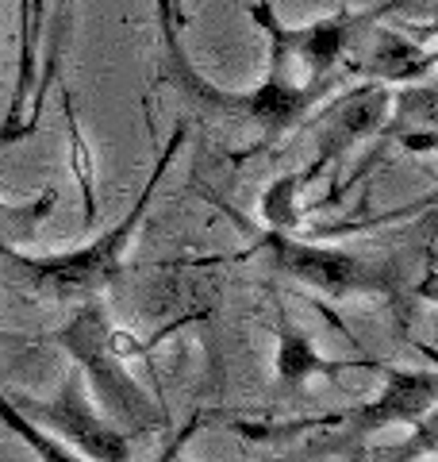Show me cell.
<instances>
[{
  "label": "cell",
  "instance_id": "6da1fadb",
  "mask_svg": "<svg viewBox=\"0 0 438 462\" xmlns=\"http://www.w3.org/2000/svg\"><path fill=\"white\" fill-rule=\"evenodd\" d=\"M181 32H185V23L178 20V12H173L166 0H158V39H162L158 78H162L166 85H173V89L193 105V112L200 116V120H208V124L215 120L224 127L254 132L258 143L251 151L269 147V143H277L281 135L297 132V127L308 120V116L324 105L339 85L350 81L346 69H339V74H331V78H315V81H300V85L261 78V85H254V89L227 93V89H219V85H212L193 62H188Z\"/></svg>",
  "mask_w": 438,
  "mask_h": 462
},
{
  "label": "cell",
  "instance_id": "9c48e42d",
  "mask_svg": "<svg viewBox=\"0 0 438 462\" xmlns=\"http://www.w3.org/2000/svg\"><path fill=\"white\" fill-rule=\"evenodd\" d=\"M438 66L431 39L415 42L407 32L381 27V20L365 23L346 54V74L361 81H423Z\"/></svg>",
  "mask_w": 438,
  "mask_h": 462
},
{
  "label": "cell",
  "instance_id": "8992f818",
  "mask_svg": "<svg viewBox=\"0 0 438 462\" xmlns=\"http://www.w3.org/2000/svg\"><path fill=\"white\" fill-rule=\"evenodd\" d=\"M397 8H404L400 0H388V5H377V8H365V12L342 8V12H334V16L312 20V23H285L273 12V0H254V5H246L251 20L269 39L266 78L292 81V85L331 78V74H339V69H346V54L354 47L361 27L388 16V12H397Z\"/></svg>",
  "mask_w": 438,
  "mask_h": 462
},
{
  "label": "cell",
  "instance_id": "3957f363",
  "mask_svg": "<svg viewBox=\"0 0 438 462\" xmlns=\"http://www.w3.org/2000/svg\"><path fill=\"white\" fill-rule=\"evenodd\" d=\"M385 385L381 393L350 404V409L327 412V416H308V420H292V424H242L235 420L231 428L251 443H292L300 431H312V439L304 443V451L292 458H354L358 447L392 424L415 428L423 416L434 412L438 404V374L434 370H397L385 366Z\"/></svg>",
  "mask_w": 438,
  "mask_h": 462
},
{
  "label": "cell",
  "instance_id": "277c9868",
  "mask_svg": "<svg viewBox=\"0 0 438 462\" xmlns=\"http://www.w3.org/2000/svg\"><path fill=\"white\" fill-rule=\"evenodd\" d=\"M251 251L266 254V263L281 278L315 289L327 300L350 297H381L392 305H404L412 293L431 297L434 278H412V266H404L400 254H365L346 247H327V243L300 239L297 231L266 227L251 243Z\"/></svg>",
  "mask_w": 438,
  "mask_h": 462
},
{
  "label": "cell",
  "instance_id": "ba28073f",
  "mask_svg": "<svg viewBox=\"0 0 438 462\" xmlns=\"http://www.w3.org/2000/svg\"><path fill=\"white\" fill-rule=\"evenodd\" d=\"M388 108H392V93L381 81H361L354 89H346L339 100H331L312 124L315 127V158H312V166L300 173L304 185H312L315 173L327 162L339 166L342 154L354 147L358 139H370L377 127L388 120Z\"/></svg>",
  "mask_w": 438,
  "mask_h": 462
},
{
  "label": "cell",
  "instance_id": "52a82bcc",
  "mask_svg": "<svg viewBox=\"0 0 438 462\" xmlns=\"http://www.w3.org/2000/svg\"><path fill=\"white\" fill-rule=\"evenodd\" d=\"M8 401L16 404L35 428L50 431L58 443L73 447L78 458H89V462H127L131 458V439L93 404V393L78 366H69L62 374L54 397H47V401L12 393V389H8Z\"/></svg>",
  "mask_w": 438,
  "mask_h": 462
},
{
  "label": "cell",
  "instance_id": "9a60e30c",
  "mask_svg": "<svg viewBox=\"0 0 438 462\" xmlns=\"http://www.w3.org/2000/svg\"><path fill=\"white\" fill-rule=\"evenodd\" d=\"M300 173H285V178L269 181V189L261 193V220L277 231H297L300 227Z\"/></svg>",
  "mask_w": 438,
  "mask_h": 462
},
{
  "label": "cell",
  "instance_id": "7c38bea8",
  "mask_svg": "<svg viewBox=\"0 0 438 462\" xmlns=\"http://www.w3.org/2000/svg\"><path fill=\"white\" fill-rule=\"evenodd\" d=\"M42 12L47 0H20V66H16V85L8 97V112L0 120V147L23 143V116L27 100H32L35 78H39V39H42Z\"/></svg>",
  "mask_w": 438,
  "mask_h": 462
},
{
  "label": "cell",
  "instance_id": "2e32d148",
  "mask_svg": "<svg viewBox=\"0 0 438 462\" xmlns=\"http://www.w3.org/2000/svg\"><path fill=\"white\" fill-rule=\"evenodd\" d=\"M0 424H8V428L16 431V436H20L27 447H32L35 455L50 458V462H69V458H78L66 443H58V439L50 436V431H42V428H35L32 420H27V416L16 409V404L8 401V389H5V385H0Z\"/></svg>",
  "mask_w": 438,
  "mask_h": 462
},
{
  "label": "cell",
  "instance_id": "7a4b0ae2",
  "mask_svg": "<svg viewBox=\"0 0 438 462\" xmlns=\"http://www.w3.org/2000/svg\"><path fill=\"white\" fill-rule=\"evenodd\" d=\"M188 139V124L181 120L166 139L162 158L154 162L151 178H146L142 193L135 197V205L115 227L100 231L93 243H85L78 251H62V254H27L20 247L0 243V285L20 289L32 300H50V305H78L85 297H96L123 273V258L131 239L139 236V227L151 212V200L158 197V185L169 173L173 158L181 154Z\"/></svg>",
  "mask_w": 438,
  "mask_h": 462
},
{
  "label": "cell",
  "instance_id": "5b68a950",
  "mask_svg": "<svg viewBox=\"0 0 438 462\" xmlns=\"http://www.w3.org/2000/svg\"><path fill=\"white\" fill-rule=\"evenodd\" d=\"M112 316L108 305L96 297L78 300V312L69 316L62 328L47 331V343L62 346L73 358V366L81 370L89 393L96 397L100 412L123 431V436H151V431L166 428V409L158 404L146 389L131 378V370L123 366L120 346L112 343Z\"/></svg>",
  "mask_w": 438,
  "mask_h": 462
},
{
  "label": "cell",
  "instance_id": "4fadbf2b",
  "mask_svg": "<svg viewBox=\"0 0 438 462\" xmlns=\"http://www.w3.org/2000/svg\"><path fill=\"white\" fill-rule=\"evenodd\" d=\"M54 200H58V189H42V197L27 200V205H8V200H0V243L20 247V251L32 247L39 224L54 212Z\"/></svg>",
  "mask_w": 438,
  "mask_h": 462
},
{
  "label": "cell",
  "instance_id": "e0dca14e",
  "mask_svg": "<svg viewBox=\"0 0 438 462\" xmlns=\"http://www.w3.org/2000/svg\"><path fill=\"white\" fill-rule=\"evenodd\" d=\"M166 5H169L173 12H178V20L185 23V0H166Z\"/></svg>",
  "mask_w": 438,
  "mask_h": 462
},
{
  "label": "cell",
  "instance_id": "30bf717a",
  "mask_svg": "<svg viewBox=\"0 0 438 462\" xmlns=\"http://www.w3.org/2000/svg\"><path fill=\"white\" fill-rule=\"evenodd\" d=\"M346 370L381 374L385 363L381 358H327V355H319V346L312 343L308 331L292 320V316L285 312V305H277V378L297 389V385L312 382V378L334 382Z\"/></svg>",
  "mask_w": 438,
  "mask_h": 462
},
{
  "label": "cell",
  "instance_id": "8fae6325",
  "mask_svg": "<svg viewBox=\"0 0 438 462\" xmlns=\"http://www.w3.org/2000/svg\"><path fill=\"white\" fill-rule=\"evenodd\" d=\"M73 23H78V0H47V12H42V39H39V78H35L32 100H27L23 135H32L39 127L47 97L54 89H62V69H66V58H69Z\"/></svg>",
  "mask_w": 438,
  "mask_h": 462
},
{
  "label": "cell",
  "instance_id": "5bb4252c",
  "mask_svg": "<svg viewBox=\"0 0 438 462\" xmlns=\"http://www.w3.org/2000/svg\"><path fill=\"white\" fill-rule=\"evenodd\" d=\"M62 116H66V127H69V170L78 173L81 181V193H85V227L96 224V189H93V151L81 135V120H78V108H73V97L69 89H62Z\"/></svg>",
  "mask_w": 438,
  "mask_h": 462
}]
</instances>
